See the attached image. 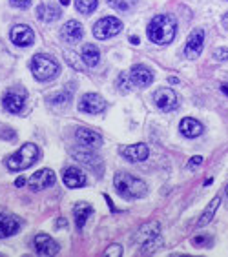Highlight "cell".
Returning <instances> with one entry per match:
<instances>
[{
	"label": "cell",
	"mask_w": 228,
	"mask_h": 257,
	"mask_svg": "<svg viewBox=\"0 0 228 257\" xmlns=\"http://www.w3.org/2000/svg\"><path fill=\"white\" fill-rule=\"evenodd\" d=\"M40 159V150L37 144L33 143H26L22 148H19L13 155L6 159V166L11 170V172H20V170H26L33 166Z\"/></svg>",
	"instance_id": "obj_2"
},
{
	"label": "cell",
	"mask_w": 228,
	"mask_h": 257,
	"mask_svg": "<svg viewBox=\"0 0 228 257\" xmlns=\"http://www.w3.org/2000/svg\"><path fill=\"white\" fill-rule=\"evenodd\" d=\"M33 246H35L39 255H57L60 250L59 244L48 233H37L35 239H33Z\"/></svg>",
	"instance_id": "obj_14"
},
{
	"label": "cell",
	"mask_w": 228,
	"mask_h": 257,
	"mask_svg": "<svg viewBox=\"0 0 228 257\" xmlns=\"http://www.w3.org/2000/svg\"><path fill=\"white\" fill-rule=\"evenodd\" d=\"M59 2H60L62 6H68V4H70V0H59Z\"/></svg>",
	"instance_id": "obj_39"
},
{
	"label": "cell",
	"mask_w": 228,
	"mask_h": 257,
	"mask_svg": "<svg viewBox=\"0 0 228 257\" xmlns=\"http://www.w3.org/2000/svg\"><path fill=\"white\" fill-rule=\"evenodd\" d=\"M137 242L141 244V253L154 252L155 248L161 246V232H159L157 223L144 224L137 233Z\"/></svg>",
	"instance_id": "obj_5"
},
{
	"label": "cell",
	"mask_w": 228,
	"mask_h": 257,
	"mask_svg": "<svg viewBox=\"0 0 228 257\" xmlns=\"http://www.w3.org/2000/svg\"><path fill=\"white\" fill-rule=\"evenodd\" d=\"M113 186L123 197H128V199H141L148 192L146 184H144L141 179L134 177V175H130V173H123V172L117 173L113 177Z\"/></svg>",
	"instance_id": "obj_3"
},
{
	"label": "cell",
	"mask_w": 228,
	"mask_h": 257,
	"mask_svg": "<svg viewBox=\"0 0 228 257\" xmlns=\"http://www.w3.org/2000/svg\"><path fill=\"white\" fill-rule=\"evenodd\" d=\"M221 22H223V28H224V30H228V13L223 17V20H221Z\"/></svg>",
	"instance_id": "obj_36"
},
{
	"label": "cell",
	"mask_w": 228,
	"mask_h": 257,
	"mask_svg": "<svg viewBox=\"0 0 228 257\" xmlns=\"http://www.w3.org/2000/svg\"><path fill=\"white\" fill-rule=\"evenodd\" d=\"M134 2L135 0H108L109 6H113V8H117L121 11H128L134 6Z\"/></svg>",
	"instance_id": "obj_28"
},
{
	"label": "cell",
	"mask_w": 228,
	"mask_h": 257,
	"mask_svg": "<svg viewBox=\"0 0 228 257\" xmlns=\"http://www.w3.org/2000/svg\"><path fill=\"white\" fill-rule=\"evenodd\" d=\"M24 184H26V179L24 177H19L15 181V186H19V188H20V186H24Z\"/></svg>",
	"instance_id": "obj_35"
},
{
	"label": "cell",
	"mask_w": 228,
	"mask_h": 257,
	"mask_svg": "<svg viewBox=\"0 0 228 257\" xmlns=\"http://www.w3.org/2000/svg\"><path fill=\"white\" fill-rule=\"evenodd\" d=\"M219 204H221V197H213V201L208 204V208H206L203 215L199 217V221H197V226L199 228H201V226H206V224H208L210 221H212L213 215H215V212H217Z\"/></svg>",
	"instance_id": "obj_25"
},
{
	"label": "cell",
	"mask_w": 228,
	"mask_h": 257,
	"mask_svg": "<svg viewBox=\"0 0 228 257\" xmlns=\"http://www.w3.org/2000/svg\"><path fill=\"white\" fill-rule=\"evenodd\" d=\"M75 139H77V143L82 144L84 148H99L100 144H102V137L100 134L93 132V130L89 128H77L75 132Z\"/></svg>",
	"instance_id": "obj_16"
},
{
	"label": "cell",
	"mask_w": 228,
	"mask_h": 257,
	"mask_svg": "<svg viewBox=\"0 0 228 257\" xmlns=\"http://www.w3.org/2000/svg\"><path fill=\"white\" fill-rule=\"evenodd\" d=\"M148 39L157 46H166L175 39L177 33V20L172 15H157L150 20Z\"/></svg>",
	"instance_id": "obj_1"
},
{
	"label": "cell",
	"mask_w": 228,
	"mask_h": 257,
	"mask_svg": "<svg viewBox=\"0 0 228 257\" xmlns=\"http://www.w3.org/2000/svg\"><path fill=\"white\" fill-rule=\"evenodd\" d=\"M64 184L68 188H82L86 184L84 173L79 168H68L64 170Z\"/></svg>",
	"instance_id": "obj_22"
},
{
	"label": "cell",
	"mask_w": 228,
	"mask_h": 257,
	"mask_svg": "<svg viewBox=\"0 0 228 257\" xmlns=\"http://www.w3.org/2000/svg\"><path fill=\"white\" fill-rule=\"evenodd\" d=\"M213 59H215V60H221V62L228 60V48H219V50L213 51Z\"/></svg>",
	"instance_id": "obj_29"
},
{
	"label": "cell",
	"mask_w": 228,
	"mask_h": 257,
	"mask_svg": "<svg viewBox=\"0 0 228 257\" xmlns=\"http://www.w3.org/2000/svg\"><path fill=\"white\" fill-rule=\"evenodd\" d=\"M60 15H62V11H60L59 6L55 4H40L37 8V19L42 20V22H53Z\"/></svg>",
	"instance_id": "obj_21"
},
{
	"label": "cell",
	"mask_w": 228,
	"mask_h": 257,
	"mask_svg": "<svg viewBox=\"0 0 228 257\" xmlns=\"http://www.w3.org/2000/svg\"><path fill=\"white\" fill-rule=\"evenodd\" d=\"M117 84H119V88L123 89V91H130V77H126V73H121Z\"/></svg>",
	"instance_id": "obj_31"
},
{
	"label": "cell",
	"mask_w": 228,
	"mask_h": 257,
	"mask_svg": "<svg viewBox=\"0 0 228 257\" xmlns=\"http://www.w3.org/2000/svg\"><path fill=\"white\" fill-rule=\"evenodd\" d=\"M154 102L161 111H170V109H175V106H177V95H175L174 89L159 88L154 93Z\"/></svg>",
	"instance_id": "obj_11"
},
{
	"label": "cell",
	"mask_w": 228,
	"mask_h": 257,
	"mask_svg": "<svg viewBox=\"0 0 228 257\" xmlns=\"http://www.w3.org/2000/svg\"><path fill=\"white\" fill-rule=\"evenodd\" d=\"M53 184H55V173H53V170H50V168L39 170V172L33 173L30 179V188L33 190V192L51 188Z\"/></svg>",
	"instance_id": "obj_12"
},
{
	"label": "cell",
	"mask_w": 228,
	"mask_h": 257,
	"mask_svg": "<svg viewBox=\"0 0 228 257\" xmlns=\"http://www.w3.org/2000/svg\"><path fill=\"white\" fill-rule=\"evenodd\" d=\"M71 157L93 170L100 164V159L91 152V148H73L71 150Z\"/></svg>",
	"instance_id": "obj_17"
},
{
	"label": "cell",
	"mask_w": 228,
	"mask_h": 257,
	"mask_svg": "<svg viewBox=\"0 0 228 257\" xmlns=\"http://www.w3.org/2000/svg\"><path fill=\"white\" fill-rule=\"evenodd\" d=\"M193 244H195V246H208L210 237L208 235H199V237H193Z\"/></svg>",
	"instance_id": "obj_33"
},
{
	"label": "cell",
	"mask_w": 228,
	"mask_h": 257,
	"mask_svg": "<svg viewBox=\"0 0 228 257\" xmlns=\"http://www.w3.org/2000/svg\"><path fill=\"white\" fill-rule=\"evenodd\" d=\"M10 4L17 10H28L31 6V0H10Z\"/></svg>",
	"instance_id": "obj_30"
},
{
	"label": "cell",
	"mask_w": 228,
	"mask_h": 257,
	"mask_svg": "<svg viewBox=\"0 0 228 257\" xmlns=\"http://www.w3.org/2000/svg\"><path fill=\"white\" fill-rule=\"evenodd\" d=\"M93 213V208L89 206L88 203H79L75 204L73 208V217H75V223H77V228H82L88 221V217Z\"/></svg>",
	"instance_id": "obj_24"
},
{
	"label": "cell",
	"mask_w": 228,
	"mask_h": 257,
	"mask_svg": "<svg viewBox=\"0 0 228 257\" xmlns=\"http://www.w3.org/2000/svg\"><path fill=\"white\" fill-rule=\"evenodd\" d=\"M119 31H123V22L119 19H115V17H104L93 26V37L99 40L109 39V37L119 33Z\"/></svg>",
	"instance_id": "obj_6"
},
{
	"label": "cell",
	"mask_w": 228,
	"mask_h": 257,
	"mask_svg": "<svg viewBox=\"0 0 228 257\" xmlns=\"http://www.w3.org/2000/svg\"><path fill=\"white\" fill-rule=\"evenodd\" d=\"M70 99H71V93H68V91H59V93L50 95V97H48V102H51V104H66Z\"/></svg>",
	"instance_id": "obj_27"
},
{
	"label": "cell",
	"mask_w": 228,
	"mask_h": 257,
	"mask_svg": "<svg viewBox=\"0 0 228 257\" xmlns=\"http://www.w3.org/2000/svg\"><path fill=\"white\" fill-rule=\"evenodd\" d=\"M226 195H228V186H226Z\"/></svg>",
	"instance_id": "obj_40"
},
{
	"label": "cell",
	"mask_w": 228,
	"mask_h": 257,
	"mask_svg": "<svg viewBox=\"0 0 228 257\" xmlns=\"http://www.w3.org/2000/svg\"><path fill=\"white\" fill-rule=\"evenodd\" d=\"M221 91H223L224 95H228V82H224V84L221 86Z\"/></svg>",
	"instance_id": "obj_37"
},
{
	"label": "cell",
	"mask_w": 228,
	"mask_h": 257,
	"mask_svg": "<svg viewBox=\"0 0 228 257\" xmlns=\"http://www.w3.org/2000/svg\"><path fill=\"white\" fill-rule=\"evenodd\" d=\"M2 106L10 113H20L26 106V91H17V89L6 91L2 97Z\"/></svg>",
	"instance_id": "obj_9"
},
{
	"label": "cell",
	"mask_w": 228,
	"mask_h": 257,
	"mask_svg": "<svg viewBox=\"0 0 228 257\" xmlns=\"http://www.w3.org/2000/svg\"><path fill=\"white\" fill-rule=\"evenodd\" d=\"M80 59H82V62H84L86 66H89V68L97 66V64H99V60H100L99 48H97V46H93V44L82 46V51H80Z\"/></svg>",
	"instance_id": "obj_23"
},
{
	"label": "cell",
	"mask_w": 228,
	"mask_h": 257,
	"mask_svg": "<svg viewBox=\"0 0 228 257\" xmlns=\"http://www.w3.org/2000/svg\"><path fill=\"white\" fill-rule=\"evenodd\" d=\"M203 164V157H192L188 163V170H195L197 166H201Z\"/></svg>",
	"instance_id": "obj_34"
},
{
	"label": "cell",
	"mask_w": 228,
	"mask_h": 257,
	"mask_svg": "<svg viewBox=\"0 0 228 257\" xmlns=\"http://www.w3.org/2000/svg\"><path fill=\"white\" fill-rule=\"evenodd\" d=\"M62 39L68 40V42H79L82 39V35H84V30H82V24L77 22V20H68L64 26H62Z\"/></svg>",
	"instance_id": "obj_19"
},
{
	"label": "cell",
	"mask_w": 228,
	"mask_h": 257,
	"mask_svg": "<svg viewBox=\"0 0 228 257\" xmlns=\"http://www.w3.org/2000/svg\"><path fill=\"white\" fill-rule=\"evenodd\" d=\"M179 130H181V134H183L184 137L193 139V137H199V135L203 134V124L199 122V120L192 119V117H186V119L181 120Z\"/></svg>",
	"instance_id": "obj_20"
},
{
	"label": "cell",
	"mask_w": 228,
	"mask_h": 257,
	"mask_svg": "<svg viewBox=\"0 0 228 257\" xmlns=\"http://www.w3.org/2000/svg\"><path fill=\"white\" fill-rule=\"evenodd\" d=\"M128 77H130V84L137 86V88H146V86H150L154 82V73L143 64L134 66V68L130 69Z\"/></svg>",
	"instance_id": "obj_10"
},
{
	"label": "cell",
	"mask_w": 228,
	"mask_h": 257,
	"mask_svg": "<svg viewBox=\"0 0 228 257\" xmlns=\"http://www.w3.org/2000/svg\"><path fill=\"white\" fill-rule=\"evenodd\" d=\"M75 6H77V11L82 13V15H89L97 10L99 2L97 0H75Z\"/></svg>",
	"instance_id": "obj_26"
},
{
	"label": "cell",
	"mask_w": 228,
	"mask_h": 257,
	"mask_svg": "<svg viewBox=\"0 0 228 257\" xmlns=\"http://www.w3.org/2000/svg\"><path fill=\"white\" fill-rule=\"evenodd\" d=\"M204 44V31L203 30H193L186 39V44H184V57L190 60L199 59V55L203 51Z\"/></svg>",
	"instance_id": "obj_7"
},
{
	"label": "cell",
	"mask_w": 228,
	"mask_h": 257,
	"mask_svg": "<svg viewBox=\"0 0 228 257\" xmlns=\"http://www.w3.org/2000/svg\"><path fill=\"white\" fill-rule=\"evenodd\" d=\"M30 68H31L33 77H35L37 80H40V82L55 79L60 71L59 64H57L51 57H48V55H35V57L31 59Z\"/></svg>",
	"instance_id": "obj_4"
},
{
	"label": "cell",
	"mask_w": 228,
	"mask_h": 257,
	"mask_svg": "<svg viewBox=\"0 0 228 257\" xmlns=\"http://www.w3.org/2000/svg\"><path fill=\"white\" fill-rule=\"evenodd\" d=\"M119 154L123 155L126 161L130 163H141V161H146L150 155L148 146L146 144H132V146H123L119 150Z\"/></svg>",
	"instance_id": "obj_15"
},
{
	"label": "cell",
	"mask_w": 228,
	"mask_h": 257,
	"mask_svg": "<svg viewBox=\"0 0 228 257\" xmlns=\"http://www.w3.org/2000/svg\"><path fill=\"white\" fill-rule=\"evenodd\" d=\"M20 230V221L13 215H8V213H0V239L10 237V235H15Z\"/></svg>",
	"instance_id": "obj_18"
},
{
	"label": "cell",
	"mask_w": 228,
	"mask_h": 257,
	"mask_svg": "<svg viewBox=\"0 0 228 257\" xmlns=\"http://www.w3.org/2000/svg\"><path fill=\"white\" fill-rule=\"evenodd\" d=\"M57 226H59V228H64V226H66V219H59V223H57Z\"/></svg>",
	"instance_id": "obj_38"
},
{
	"label": "cell",
	"mask_w": 228,
	"mask_h": 257,
	"mask_svg": "<svg viewBox=\"0 0 228 257\" xmlns=\"http://www.w3.org/2000/svg\"><path fill=\"white\" fill-rule=\"evenodd\" d=\"M79 109L84 113L97 115L106 109V100L97 93H84L79 99Z\"/></svg>",
	"instance_id": "obj_8"
},
{
	"label": "cell",
	"mask_w": 228,
	"mask_h": 257,
	"mask_svg": "<svg viewBox=\"0 0 228 257\" xmlns=\"http://www.w3.org/2000/svg\"><path fill=\"white\" fill-rule=\"evenodd\" d=\"M104 255H115V257H121L123 255V248L119 246V244H111V246L108 248L104 252Z\"/></svg>",
	"instance_id": "obj_32"
},
{
	"label": "cell",
	"mask_w": 228,
	"mask_h": 257,
	"mask_svg": "<svg viewBox=\"0 0 228 257\" xmlns=\"http://www.w3.org/2000/svg\"><path fill=\"white\" fill-rule=\"evenodd\" d=\"M10 39L15 46L26 48V46H31L33 42H35V33H33V30H31L30 26L19 24V26H15V28L11 30Z\"/></svg>",
	"instance_id": "obj_13"
}]
</instances>
